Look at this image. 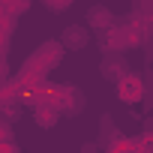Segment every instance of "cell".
Instances as JSON below:
<instances>
[{
    "mask_svg": "<svg viewBox=\"0 0 153 153\" xmlns=\"http://www.w3.org/2000/svg\"><path fill=\"white\" fill-rule=\"evenodd\" d=\"M60 102H54V99H42V102H36L33 105V120L42 126V129H54L57 126V120H60Z\"/></svg>",
    "mask_w": 153,
    "mask_h": 153,
    "instance_id": "3",
    "label": "cell"
},
{
    "mask_svg": "<svg viewBox=\"0 0 153 153\" xmlns=\"http://www.w3.org/2000/svg\"><path fill=\"white\" fill-rule=\"evenodd\" d=\"M45 3V9H51V12H63V9H69L75 0H42Z\"/></svg>",
    "mask_w": 153,
    "mask_h": 153,
    "instance_id": "9",
    "label": "cell"
},
{
    "mask_svg": "<svg viewBox=\"0 0 153 153\" xmlns=\"http://www.w3.org/2000/svg\"><path fill=\"white\" fill-rule=\"evenodd\" d=\"M60 111L63 114H69V117H75L81 108H84V96H81V90L75 87V84H66V87H60Z\"/></svg>",
    "mask_w": 153,
    "mask_h": 153,
    "instance_id": "4",
    "label": "cell"
},
{
    "mask_svg": "<svg viewBox=\"0 0 153 153\" xmlns=\"http://www.w3.org/2000/svg\"><path fill=\"white\" fill-rule=\"evenodd\" d=\"M126 72H129V63H126L120 54H111V57H105V60H102V78H108V81H114V84H117Z\"/></svg>",
    "mask_w": 153,
    "mask_h": 153,
    "instance_id": "6",
    "label": "cell"
},
{
    "mask_svg": "<svg viewBox=\"0 0 153 153\" xmlns=\"http://www.w3.org/2000/svg\"><path fill=\"white\" fill-rule=\"evenodd\" d=\"M87 27H93V30H108V27H114V12H111L108 6H90V9H87Z\"/></svg>",
    "mask_w": 153,
    "mask_h": 153,
    "instance_id": "7",
    "label": "cell"
},
{
    "mask_svg": "<svg viewBox=\"0 0 153 153\" xmlns=\"http://www.w3.org/2000/svg\"><path fill=\"white\" fill-rule=\"evenodd\" d=\"M60 54H63V48H60V45L45 42V45L30 57V66H36V69H54V66L60 63Z\"/></svg>",
    "mask_w": 153,
    "mask_h": 153,
    "instance_id": "5",
    "label": "cell"
},
{
    "mask_svg": "<svg viewBox=\"0 0 153 153\" xmlns=\"http://www.w3.org/2000/svg\"><path fill=\"white\" fill-rule=\"evenodd\" d=\"M60 42H63V48H72V51H81L87 42H90V36H87V30L84 27H78V24H72V27H66L63 33H60Z\"/></svg>",
    "mask_w": 153,
    "mask_h": 153,
    "instance_id": "8",
    "label": "cell"
},
{
    "mask_svg": "<svg viewBox=\"0 0 153 153\" xmlns=\"http://www.w3.org/2000/svg\"><path fill=\"white\" fill-rule=\"evenodd\" d=\"M138 42H141V33H138L135 27H129V24L117 27V24H114V27L105 30V39H102L99 45H102L108 54H114V51L120 54V48H132V45H138Z\"/></svg>",
    "mask_w": 153,
    "mask_h": 153,
    "instance_id": "1",
    "label": "cell"
},
{
    "mask_svg": "<svg viewBox=\"0 0 153 153\" xmlns=\"http://www.w3.org/2000/svg\"><path fill=\"white\" fill-rule=\"evenodd\" d=\"M141 96H144V78H141L138 72H126L123 78L117 81V99L126 102V105H132Z\"/></svg>",
    "mask_w": 153,
    "mask_h": 153,
    "instance_id": "2",
    "label": "cell"
}]
</instances>
